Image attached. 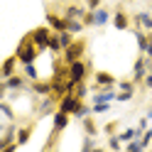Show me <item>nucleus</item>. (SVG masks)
Returning a JSON list of instances; mask_svg holds the SVG:
<instances>
[{
    "label": "nucleus",
    "instance_id": "24",
    "mask_svg": "<svg viewBox=\"0 0 152 152\" xmlns=\"http://www.w3.org/2000/svg\"><path fill=\"white\" fill-rule=\"evenodd\" d=\"M128 150H130V152H140V150H145V142H142V137L130 140V142H128Z\"/></svg>",
    "mask_w": 152,
    "mask_h": 152
},
{
    "label": "nucleus",
    "instance_id": "25",
    "mask_svg": "<svg viewBox=\"0 0 152 152\" xmlns=\"http://www.w3.org/2000/svg\"><path fill=\"white\" fill-rule=\"evenodd\" d=\"M74 93H76V96H79L81 101L86 98V93H88V88H86V81H81V83H76V86H74Z\"/></svg>",
    "mask_w": 152,
    "mask_h": 152
},
{
    "label": "nucleus",
    "instance_id": "9",
    "mask_svg": "<svg viewBox=\"0 0 152 152\" xmlns=\"http://www.w3.org/2000/svg\"><path fill=\"white\" fill-rule=\"evenodd\" d=\"M47 25H49L54 32H64L66 25H69V20H66L64 15H56V12H52V10H47Z\"/></svg>",
    "mask_w": 152,
    "mask_h": 152
},
{
    "label": "nucleus",
    "instance_id": "5",
    "mask_svg": "<svg viewBox=\"0 0 152 152\" xmlns=\"http://www.w3.org/2000/svg\"><path fill=\"white\" fill-rule=\"evenodd\" d=\"M52 27L49 25H42V27H34V30L30 32L32 34V42L37 44V47H39V49L44 52V49H49V39H52Z\"/></svg>",
    "mask_w": 152,
    "mask_h": 152
},
{
    "label": "nucleus",
    "instance_id": "6",
    "mask_svg": "<svg viewBox=\"0 0 152 152\" xmlns=\"http://www.w3.org/2000/svg\"><path fill=\"white\" fill-rule=\"evenodd\" d=\"M86 76H88V64L83 61V59H79V61L69 64V81L81 83V81H86Z\"/></svg>",
    "mask_w": 152,
    "mask_h": 152
},
{
    "label": "nucleus",
    "instance_id": "22",
    "mask_svg": "<svg viewBox=\"0 0 152 152\" xmlns=\"http://www.w3.org/2000/svg\"><path fill=\"white\" fill-rule=\"evenodd\" d=\"M0 113H3V115H5L7 120H15V113H12V108H10V103H7L5 98L0 101Z\"/></svg>",
    "mask_w": 152,
    "mask_h": 152
},
{
    "label": "nucleus",
    "instance_id": "4",
    "mask_svg": "<svg viewBox=\"0 0 152 152\" xmlns=\"http://www.w3.org/2000/svg\"><path fill=\"white\" fill-rule=\"evenodd\" d=\"M69 120H71V113H66V110H59L56 108V113H54V128H52V140L47 142V150H49L52 145H54V140H56V135L69 125Z\"/></svg>",
    "mask_w": 152,
    "mask_h": 152
},
{
    "label": "nucleus",
    "instance_id": "15",
    "mask_svg": "<svg viewBox=\"0 0 152 152\" xmlns=\"http://www.w3.org/2000/svg\"><path fill=\"white\" fill-rule=\"evenodd\" d=\"M34 93H37V96H52V81H39V79H37V81H32V86H30Z\"/></svg>",
    "mask_w": 152,
    "mask_h": 152
},
{
    "label": "nucleus",
    "instance_id": "30",
    "mask_svg": "<svg viewBox=\"0 0 152 152\" xmlns=\"http://www.w3.org/2000/svg\"><path fill=\"white\" fill-rule=\"evenodd\" d=\"M120 142H123V140H120V135H110V137H108V147L120 150Z\"/></svg>",
    "mask_w": 152,
    "mask_h": 152
},
{
    "label": "nucleus",
    "instance_id": "7",
    "mask_svg": "<svg viewBox=\"0 0 152 152\" xmlns=\"http://www.w3.org/2000/svg\"><path fill=\"white\" fill-rule=\"evenodd\" d=\"M147 74H150V66H147V54H140L137 59H135V66H132V81H135V83H142Z\"/></svg>",
    "mask_w": 152,
    "mask_h": 152
},
{
    "label": "nucleus",
    "instance_id": "8",
    "mask_svg": "<svg viewBox=\"0 0 152 152\" xmlns=\"http://www.w3.org/2000/svg\"><path fill=\"white\" fill-rule=\"evenodd\" d=\"M113 27H115V30H130V15L123 10V5L120 7H115V12H113Z\"/></svg>",
    "mask_w": 152,
    "mask_h": 152
},
{
    "label": "nucleus",
    "instance_id": "26",
    "mask_svg": "<svg viewBox=\"0 0 152 152\" xmlns=\"http://www.w3.org/2000/svg\"><path fill=\"white\" fill-rule=\"evenodd\" d=\"M110 110V103H93V113L101 115V113H108Z\"/></svg>",
    "mask_w": 152,
    "mask_h": 152
},
{
    "label": "nucleus",
    "instance_id": "18",
    "mask_svg": "<svg viewBox=\"0 0 152 152\" xmlns=\"http://www.w3.org/2000/svg\"><path fill=\"white\" fill-rule=\"evenodd\" d=\"M91 113H93V108H88V106H86L83 101H79V103H76V108H74V113H71V115H74V118H79V120H83L86 115H91Z\"/></svg>",
    "mask_w": 152,
    "mask_h": 152
},
{
    "label": "nucleus",
    "instance_id": "19",
    "mask_svg": "<svg viewBox=\"0 0 152 152\" xmlns=\"http://www.w3.org/2000/svg\"><path fill=\"white\" fill-rule=\"evenodd\" d=\"M81 125H83V132H86V135H98V128H96V123H93L91 115L83 118V120H81Z\"/></svg>",
    "mask_w": 152,
    "mask_h": 152
},
{
    "label": "nucleus",
    "instance_id": "3",
    "mask_svg": "<svg viewBox=\"0 0 152 152\" xmlns=\"http://www.w3.org/2000/svg\"><path fill=\"white\" fill-rule=\"evenodd\" d=\"M83 54H86V39H74V42L64 49V61H66V64H74V61L83 59Z\"/></svg>",
    "mask_w": 152,
    "mask_h": 152
},
{
    "label": "nucleus",
    "instance_id": "23",
    "mask_svg": "<svg viewBox=\"0 0 152 152\" xmlns=\"http://www.w3.org/2000/svg\"><path fill=\"white\" fill-rule=\"evenodd\" d=\"M59 42H61V47L66 49L71 42H74V32H69V30H64V32H59Z\"/></svg>",
    "mask_w": 152,
    "mask_h": 152
},
{
    "label": "nucleus",
    "instance_id": "10",
    "mask_svg": "<svg viewBox=\"0 0 152 152\" xmlns=\"http://www.w3.org/2000/svg\"><path fill=\"white\" fill-rule=\"evenodd\" d=\"M17 64H20V59H17V54L7 56V59L3 61V69H0V79H10L12 74H17Z\"/></svg>",
    "mask_w": 152,
    "mask_h": 152
},
{
    "label": "nucleus",
    "instance_id": "29",
    "mask_svg": "<svg viewBox=\"0 0 152 152\" xmlns=\"http://www.w3.org/2000/svg\"><path fill=\"white\" fill-rule=\"evenodd\" d=\"M132 96H135V91H120L118 96H115V101H120V103H125V101H130Z\"/></svg>",
    "mask_w": 152,
    "mask_h": 152
},
{
    "label": "nucleus",
    "instance_id": "14",
    "mask_svg": "<svg viewBox=\"0 0 152 152\" xmlns=\"http://www.w3.org/2000/svg\"><path fill=\"white\" fill-rule=\"evenodd\" d=\"M115 76L108 74V71H96V88H108V86H115Z\"/></svg>",
    "mask_w": 152,
    "mask_h": 152
},
{
    "label": "nucleus",
    "instance_id": "2",
    "mask_svg": "<svg viewBox=\"0 0 152 152\" xmlns=\"http://www.w3.org/2000/svg\"><path fill=\"white\" fill-rule=\"evenodd\" d=\"M27 81H30V79H27L25 74H20V71L12 74L10 79H3V81H0V96L5 98L7 91H25L27 88Z\"/></svg>",
    "mask_w": 152,
    "mask_h": 152
},
{
    "label": "nucleus",
    "instance_id": "20",
    "mask_svg": "<svg viewBox=\"0 0 152 152\" xmlns=\"http://www.w3.org/2000/svg\"><path fill=\"white\" fill-rule=\"evenodd\" d=\"M22 74H25L30 81H37V79H39V74H37V66H34V61H32V64H22Z\"/></svg>",
    "mask_w": 152,
    "mask_h": 152
},
{
    "label": "nucleus",
    "instance_id": "1",
    "mask_svg": "<svg viewBox=\"0 0 152 152\" xmlns=\"http://www.w3.org/2000/svg\"><path fill=\"white\" fill-rule=\"evenodd\" d=\"M15 54H17V59H20V64H32V61H37V56L42 54V49L32 42V34H25L20 39V44H17Z\"/></svg>",
    "mask_w": 152,
    "mask_h": 152
},
{
    "label": "nucleus",
    "instance_id": "36",
    "mask_svg": "<svg viewBox=\"0 0 152 152\" xmlns=\"http://www.w3.org/2000/svg\"><path fill=\"white\" fill-rule=\"evenodd\" d=\"M147 118H150V120H152V108H150V110H147Z\"/></svg>",
    "mask_w": 152,
    "mask_h": 152
},
{
    "label": "nucleus",
    "instance_id": "31",
    "mask_svg": "<svg viewBox=\"0 0 152 152\" xmlns=\"http://www.w3.org/2000/svg\"><path fill=\"white\" fill-rule=\"evenodd\" d=\"M96 135H86V140H83V150H96V140H93Z\"/></svg>",
    "mask_w": 152,
    "mask_h": 152
},
{
    "label": "nucleus",
    "instance_id": "21",
    "mask_svg": "<svg viewBox=\"0 0 152 152\" xmlns=\"http://www.w3.org/2000/svg\"><path fill=\"white\" fill-rule=\"evenodd\" d=\"M49 52H54V54L64 52V47H61V42H59V32H52V39H49Z\"/></svg>",
    "mask_w": 152,
    "mask_h": 152
},
{
    "label": "nucleus",
    "instance_id": "16",
    "mask_svg": "<svg viewBox=\"0 0 152 152\" xmlns=\"http://www.w3.org/2000/svg\"><path fill=\"white\" fill-rule=\"evenodd\" d=\"M93 17H96V27H106L108 20H113L110 10H106V7H98V10H93Z\"/></svg>",
    "mask_w": 152,
    "mask_h": 152
},
{
    "label": "nucleus",
    "instance_id": "35",
    "mask_svg": "<svg viewBox=\"0 0 152 152\" xmlns=\"http://www.w3.org/2000/svg\"><path fill=\"white\" fill-rule=\"evenodd\" d=\"M147 120H150V118H142V120H140V125H137V128H142V130H147Z\"/></svg>",
    "mask_w": 152,
    "mask_h": 152
},
{
    "label": "nucleus",
    "instance_id": "37",
    "mask_svg": "<svg viewBox=\"0 0 152 152\" xmlns=\"http://www.w3.org/2000/svg\"><path fill=\"white\" fill-rule=\"evenodd\" d=\"M123 3H130V0H123Z\"/></svg>",
    "mask_w": 152,
    "mask_h": 152
},
{
    "label": "nucleus",
    "instance_id": "12",
    "mask_svg": "<svg viewBox=\"0 0 152 152\" xmlns=\"http://www.w3.org/2000/svg\"><path fill=\"white\" fill-rule=\"evenodd\" d=\"M118 93L113 91V86L108 88H96V93H93V103H110V101H115Z\"/></svg>",
    "mask_w": 152,
    "mask_h": 152
},
{
    "label": "nucleus",
    "instance_id": "32",
    "mask_svg": "<svg viewBox=\"0 0 152 152\" xmlns=\"http://www.w3.org/2000/svg\"><path fill=\"white\" fill-rule=\"evenodd\" d=\"M101 5H103V0H86V7H88V10H98Z\"/></svg>",
    "mask_w": 152,
    "mask_h": 152
},
{
    "label": "nucleus",
    "instance_id": "13",
    "mask_svg": "<svg viewBox=\"0 0 152 152\" xmlns=\"http://www.w3.org/2000/svg\"><path fill=\"white\" fill-rule=\"evenodd\" d=\"M132 20H135V27H142V30L152 32V12H147V10L135 12V15H132Z\"/></svg>",
    "mask_w": 152,
    "mask_h": 152
},
{
    "label": "nucleus",
    "instance_id": "34",
    "mask_svg": "<svg viewBox=\"0 0 152 152\" xmlns=\"http://www.w3.org/2000/svg\"><path fill=\"white\" fill-rule=\"evenodd\" d=\"M115 128H118V123H108V125H106V132L113 135V130H115Z\"/></svg>",
    "mask_w": 152,
    "mask_h": 152
},
{
    "label": "nucleus",
    "instance_id": "17",
    "mask_svg": "<svg viewBox=\"0 0 152 152\" xmlns=\"http://www.w3.org/2000/svg\"><path fill=\"white\" fill-rule=\"evenodd\" d=\"M32 137V125H22V128H17V145H27Z\"/></svg>",
    "mask_w": 152,
    "mask_h": 152
},
{
    "label": "nucleus",
    "instance_id": "28",
    "mask_svg": "<svg viewBox=\"0 0 152 152\" xmlns=\"http://www.w3.org/2000/svg\"><path fill=\"white\" fill-rule=\"evenodd\" d=\"M135 86H137L135 81H118V88L120 91H135Z\"/></svg>",
    "mask_w": 152,
    "mask_h": 152
},
{
    "label": "nucleus",
    "instance_id": "27",
    "mask_svg": "<svg viewBox=\"0 0 152 152\" xmlns=\"http://www.w3.org/2000/svg\"><path fill=\"white\" fill-rule=\"evenodd\" d=\"M83 25H86V27H96V17H93V10H86V15H83Z\"/></svg>",
    "mask_w": 152,
    "mask_h": 152
},
{
    "label": "nucleus",
    "instance_id": "33",
    "mask_svg": "<svg viewBox=\"0 0 152 152\" xmlns=\"http://www.w3.org/2000/svg\"><path fill=\"white\" fill-rule=\"evenodd\" d=\"M142 86H145V88H152V71L145 76V81H142Z\"/></svg>",
    "mask_w": 152,
    "mask_h": 152
},
{
    "label": "nucleus",
    "instance_id": "11",
    "mask_svg": "<svg viewBox=\"0 0 152 152\" xmlns=\"http://www.w3.org/2000/svg\"><path fill=\"white\" fill-rule=\"evenodd\" d=\"M86 10H88V7H81V5H66L64 7V17H66V20H83V15H86Z\"/></svg>",
    "mask_w": 152,
    "mask_h": 152
}]
</instances>
